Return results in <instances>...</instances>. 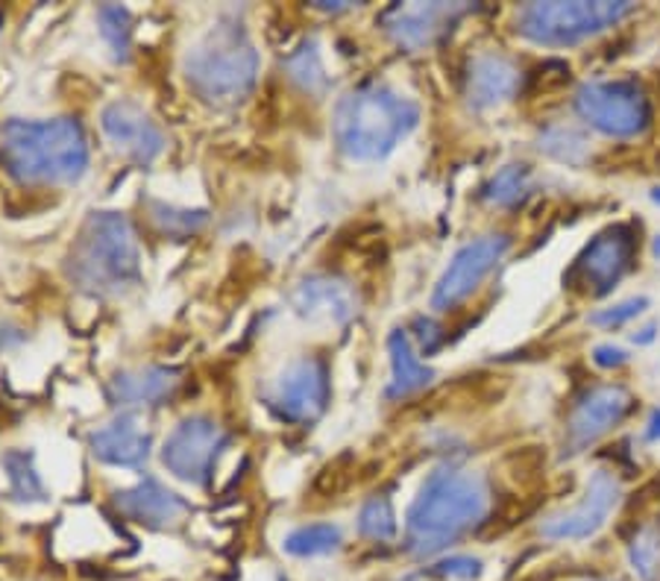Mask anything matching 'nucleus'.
<instances>
[{
  "instance_id": "f257e3e1",
  "label": "nucleus",
  "mask_w": 660,
  "mask_h": 581,
  "mask_svg": "<svg viewBox=\"0 0 660 581\" xmlns=\"http://www.w3.org/2000/svg\"><path fill=\"white\" fill-rule=\"evenodd\" d=\"M493 508L491 482L484 473L446 464L423 482L405 517V550L415 558H432L475 532Z\"/></svg>"
},
{
  "instance_id": "f03ea898",
  "label": "nucleus",
  "mask_w": 660,
  "mask_h": 581,
  "mask_svg": "<svg viewBox=\"0 0 660 581\" xmlns=\"http://www.w3.org/2000/svg\"><path fill=\"white\" fill-rule=\"evenodd\" d=\"M89 159V138L74 118H12L0 127V165L18 186H74Z\"/></svg>"
},
{
  "instance_id": "7ed1b4c3",
  "label": "nucleus",
  "mask_w": 660,
  "mask_h": 581,
  "mask_svg": "<svg viewBox=\"0 0 660 581\" xmlns=\"http://www.w3.org/2000/svg\"><path fill=\"white\" fill-rule=\"evenodd\" d=\"M420 124V106L384 83H367L338 100L332 136L350 162H382Z\"/></svg>"
},
{
  "instance_id": "20e7f679",
  "label": "nucleus",
  "mask_w": 660,
  "mask_h": 581,
  "mask_svg": "<svg viewBox=\"0 0 660 581\" xmlns=\"http://www.w3.org/2000/svg\"><path fill=\"white\" fill-rule=\"evenodd\" d=\"M68 279L91 296H124L141 282V250L136 229L120 212H94L74 238Z\"/></svg>"
},
{
  "instance_id": "39448f33",
  "label": "nucleus",
  "mask_w": 660,
  "mask_h": 581,
  "mask_svg": "<svg viewBox=\"0 0 660 581\" xmlns=\"http://www.w3.org/2000/svg\"><path fill=\"white\" fill-rule=\"evenodd\" d=\"M258 50L238 21H224L188 50V89L212 106H232L253 91Z\"/></svg>"
},
{
  "instance_id": "423d86ee",
  "label": "nucleus",
  "mask_w": 660,
  "mask_h": 581,
  "mask_svg": "<svg viewBox=\"0 0 660 581\" xmlns=\"http://www.w3.org/2000/svg\"><path fill=\"white\" fill-rule=\"evenodd\" d=\"M631 12H634V3L629 0L529 3L517 12V33L541 48H575V45L617 27Z\"/></svg>"
},
{
  "instance_id": "0eeeda50",
  "label": "nucleus",
  "mask_w": 660,
  "mask_h": 581,
  "mask_svg": "<svg viewBox=\"0 0 660 581\" xmlns=\"http://www.w3.org/2000/svg\"><path fill=\"white\" fill-rule=\"evenodd\" d=\"M579 118L608 138H637L651 124V103L634 79H596L575 91Z\"/></svg>"
},
{
  "instance_id": "6e6552de",
  "label": "nucleus",
  "mask_w": 660,
  "mask_h": 581,
  "mask_svg": "<svg viewBox=\"0 0 660 581\" xmlns=\"http://www.w3.org/2000/svg\"><path fill=\"white\" fill-rule=\"evenodd\" d=\"M229 432L206 414H191L174 426L162 444V464L174 479L186 484H208L215 476L217 458L227 450Z\"/></svg>"
},
{
  "instance_id": "1a4fd4ad",
  "label": "nucleus",
  "mask_w": 660,
  "mask_h": 581,
  "mask_svg": "<svg viewBox=\"0 0 660 581\" xmlns=\"http://www.w3.org/2000/svg\"><path fill=\"white\" fill-rule=\"evenodd\" d=\"M637 236H640V229L631 220L601 229L599 236L591 238V244L584 247L582 256L575 258L570 282L584 286V291L593 296L611 294L622 282V276L637 262V247H640Z\"/></svg>"
},
{
  "instance_id": "9d476101",
  "label": "nucleus",
  "mask_w": 660,
  "mask_h": 581,
  "mask_svg": "<svg viewBox=\"0 0 660 581\" xmlns=\"http://www.w3.org/2000/svg\"><path fill=\"white\" fill-rule=\"evenodd\" d=\"M329 367L320 358H296L274 379L267 391V408L277 414V420L294 426L315 424L329 405Z\"/></svg>"
},
{
  "instance_id": "9b49d317",
  "label": "nucleus",
  "mask_w": 660,
  "mask_h": 581,
  "mask_svg": "<svg viewBox=\"0 0 660 581\" xmlns=\"http://www.w3.org/2000/svg\"><path fill=\"white\" fill-rule=\"evenodd\" d=\"M508 250H511V238L505 236V232H493V236L467 241V244L455 253L453 262L446 265V270L441 274V279H437V286H434V312H449V308L461 306L464 300L482 286L484 276L491 274L493 267L508 256Z\"/></svg>"
},
{
  "instance_id": "f8f14e48",
  "label": "nucleus",
  "mask_w": 660,
  "mask_h": 581,
  "mask_svg": "<svg viewBox=\"0 0 660 581\" xmlns=\"http://www.w3.org/2000/svg\"><path fill=\"white\" fill-rule=\"evenodd\" d=\"M620 500L622 488L617 482V476H611L608 470H596L587 479L582 500L572 505V508H563V511L546 517L541 522V534L546 541L558 543L587 541V538L599 532L605 522L611 520V514L617 511Z\"/></svg>"
},
{
  "instance_id": "ddd939ff",
  "label": "nucleus",
  "mask_w": 660,
  "mask_h": 581,
  "mask_svg": "<svg viewBox=\"0 0 660 581\" xmlns=\"http://www.w3.org/2000/svg\"><path fill=\"white\" fill-rule=\"evenodd\" d=\"M100 129L112 148L118 150L120 156L136 162V165H150L156 162L168 141L165 132L158 127L156 121L150 118V112L136 100H112L109 106L100 112Z\"/></svg>"
},
{
  "instance_id": "4468645a",
  "label": "nucleus",
  "mask_w": 660,
  "mask_h": 581,
  "mask_svg": "<svg viewBox=\"0 0 660 581\" xmlns=\"http://www.w3.org/2000/svg\"><path fill=\"white\" fill-rule=\"evenodd\" d=\"M634 408V396L622 384H596L587 388L567 420V444L572 453H582L584 446L596 444L599 438L617 429Z\"/></svg>"
},
{
  "instance_id": "2eb2a0df",
  "label": "nucleus",
  "mask_w": 660,
  "mask_h": 581,
  "mask_svg": "<svg viewBox=\"0 0 660 581\" xmlns=\"http://www.w3.org/2000/svg\"><path fill=\"white\" fill-rule=\"evenodd\" d=\"M470 7L461 3H396L384 10L382 27L405 50H423L437 41L446 27H453Z\"/></svg>"
},
{
  "instance_id": "dca6fc26",
  "label": "nucleus",
  "mask_w": 660,
  "mask_h": 581,
  "mask_svg": "<svg viewBox=\"0 0 660 581\" xmlns=\"http://www.w3.org/2000/svg\"><path fill=\"white\" fill-rule=\"evenodd\" d=\"M520 83L522 74L520 68H517V62L508 60L505 53L487 50V53L473 56L470 65H467V74H464V98H467V103H470L475 112H487V109L503 106V103L517 98Z\"/></svg>"
},
{
  "instance_id": "f3484780",
  "label": "nucleus",
  "mask_w": 660,
  "mask_h": 581,
  "mask_svg": "<svg viewBox=\"0 0 660 581\" xmlns=\"http://www.w3.org/2000/svg\"><path fill=\"white\" fill-rule=\"evenodd\" d=\"M288 303L296 315L306 320H326V324H346L358 312V294L341 276L317 274L294 286Z\"/></svg>"
},
{
  "instance_id": "a211bd4d",
  "label": "nucleus",
  "mask_w": 660,
  "mask_h": 581,
  "mask_svg": "<svg viewBox=\"0 0 660 581\" xmlns=\"http://www.w3.org/2000/svg\"><path fill=\"white\" fill-rule=\"evenodd\" d=\"M115 505L127 520L148 526V529H158V532L177 529L188 514L186 500L170 488H165L158 479H153V476L141 479L139 484H132L127 491H120L115 496Z\"/></svg>"
},
{
  "instance_id": "6ab92c4d",
  "label": "nucleus",
  "mask_w": 660,
  "mask_h": 581,
  "mask_svg": "<svg viewBox=\"0 0 660 581\" xmlns=\"http://www.w3.org/2000/svg\"><path fill=\"white\" fill-rule=\"evenodd\" d=\"M153 438L132 414H120L112 424L91 434V453L94 458L109 467H124L136 470L148 462Z\"/></svg>"
},
{
  "instance_id": "aec40b11",
  "label": "nucleus",
  "mask_w": 660,
  "mask_h": 581,
  "mask_svg": "<svg viewBox=\"0 0 660 581\" xmlns=\"http://www.w3.org/2000/svg\"><path fill=\"white\" fill-rule=\"evenodd\" d=\"M179 374L168 367H136V370H120L109 379L106 396L109 403L118 408H148L162 405L165 400L177 394Z\"/></svg>"
},
{
  "instance_id": "412c9836",
  "label": "nucleus",
  "mask_w": 660,
  "mask_h": 581,
  "mask_svg": "<svg viewBox=\"0 0 660 581\" xmlns=\"http://www.w3.org/2000/svg\"><path fill=\"white\" fill-rule=\"evenodd\" d=\"M388 355H391V382H388V396L391 400H403L417 391H423L432 382V367H426L417 355L411 336L405 329H394L388 336Z\"/></svg>"
},
{
  "instance_id": "4be33fe9",
  "label": "nucleus",
  "mask_w": 660,
  "mask_h": 581,
  "mask_svg": "<svg viewBox=\"0 0 660 581\" xmlns=\"http://www.w3.org/2000/svg\"><path fill=\"white\" fill-rule=\"evenodd\" d=\"M532 194V170L529 165H505L503 170H496L487 186L482 188V198L491 203V206H520L522 200Z\"/></svg>"
},
{
  "instance_id": "5701e85b",
  "label": "nucleus",
  "mask_w": 660,
  "mask_h": 581,
  "mask_svg": "<svg viewBox=\"0 0 660 581\" xmlns=\"http://www.w3.org/2000/svg\"><path fill=\"white\" fill-rule=\"evenodd\" d=\"M341 546V529L332 522H308L288 534L282 550L294 558H317V555H329Z\"/></svg>"
},
{
  "instance_id": "b1692460",
  "label": "nucleus",
  "mask_w": 660,
  "mask_h": 581,
  "mask_svg": "<svg viewBox=\"0 0 660 581\" xmlns=\"http://www.w3.org/2000/svg\"><path fill=\"white\" fill-rule=\"evenodd\" d=\"M399 532L396 511L388 496H370L358 511V534L373 543H391Z\"/></svg>"
},
{
  "instance_id": "393cba45",
  "label": "nucleus",
  "mask_w": 660,
  "mask_h": 581,
  "mask_svg": "<svg viewBox=\"0 0 660 581\" xmlns=\"http://www.w3.org/2000/svg\"><path fill=\"white\" fill-rule=\"evenodd\" d=\"M3 467H7V476H10L12 496L18 503H41L45 500V484H41V476L36 473L30 453H21V450L7 453Z\"/></svg>"
},
{
  "instance_id": "a878e982",
  "label": "nucleus",
  "mask_w": 660,
  "mask_h": 581,
  "mask_svg": "<svg viewBox=\"0 0 660 581\" xmlns=\"http://www.w3.org/2000/svg\"><path fill=\"white\" fill-rule=\"evenodd\" d=\"M537 141H541V144H537L541 153L558 159L563 165H582L584 156H587V138H584L579 129L563 127V124L546 127Z\"/></svg>"
},
{
  "instance_id": "bb28decb",
  "label": "nucleus",
  "mask_w": 660,
  "mask_h": 581,
  "mask_svg": "<svg viewBox=\"0 0 660 581\" xmlns=\"http://www.w3.org/2000/svg\"><path fill=\"white\" fill-rule=\"evenodd\" d=\"M285 68H288V77L294 79L296 86L303 91H308V94H320V91L326 89V83H329V77H326L323 71V62H320V53H317V48L312 41H306L303 48H296L294 53L288 56Z\"/></svg>"
},
{
  "instance_id": "cd10ccee",
  "label": "nucleus",
  "mask_w": 660,
  "mask_h": 581,
  "mask_svg": "<svg viewBox=\"0 0 660 581\" xmlns=\"http://www.w3.org/2000/svg\"><path fill=\"white\" fill-rule=\"evenodd\" d=\"M150 220L156 224L158 232L165 236H194L200 229L206 227V212H198V209H174L165 206V203H150Z\"/></svg>"
},
{
  "instance_id": "c85d7f7f",
  "label": "nucleus",
  "mask_w": 660,
  "mask_h": 581,
  "mask_svg": "<svg viewBox=\"0 0 660 581\" xmlns=\"http://www.w3.org/2000/svg\"><path fill=\"white\" fill-rule=\"evenodd\" d=\"M100 21V36L106 39L112 56L118 62L129 60V36H132V27H129V12L124 7H100L98 10Z\"/></svg>"
},
{
  "instance_id": "c756f323",
  "label": "nucleus",
  "mask_w": 660,
  "mask_h": 581,
  "mask_svg": "<svg viewBox=\"0 0 660 581\" xmlns=\"http://www.w3.org/2000/svg\"><path fill=\"white\" fill-rule=\"evenodd\" d=\"M629 561L640 581L660 579V529H643L629 543Z\"/></svg>"
},
{
  "instance_id": "7c9ffc66",
  "label": "nucleus",
  "mask_w": 660,
  "mask_h": 581,
  "mask_svg": "<svg viewBox=\"0 0 660 581\" xmlns=\"http://www.w3.org/2000/svg\"><path fill=\"white\" fill-rule=\"evenodd\" d=\"M646 308H649V296H631L617 306L599 308L596 315H591V324L601 326V329H620V326L631 324L634 317H640Z\"/></svg>"
},
{
  "instance_id": "2f4dec72",
  "label": "nucleus",
  "mask_w": 660,
  "mask_h": 581,
  "mask_svg": "<svg viewBox=\"0 0 660 581\" xmlns=\"http://www.w3.org/2000/svg\"><path fill=\"white\" fill-rule=\"evenodd\" d=\"M432 576L437 579H458V581H473L482 576V561L473 555H446L441 561L432 564Z\"/></svg>"
},
{
  "instance_id": "473e14b6",
  "label": "nucleus",
  "mask_w": 660,
  "mask_h": 581,
  "mask_svg": "<svg viewBox=\"0 0 660 581\" xmlns=\"http://www.w3.org/2000/svg\"><path fill=\"white\" fill-rule=\"evenodd\" d=\"M631 355L622 350V346H613V344H599L596 350H593V362L599 367H605V370H613V367H622L629 365Z\"/></svg>"
},
{
  "instance_id": "72a5a7b5",
  "label": "nucleus",
  "mask_w": 660,
  "mask_h": 581,
  "mask_svg": "<svg viewBox=\"0 0 660 581\" xmlns=\"http://www.w3.org/2000/svg\"><path fill=\"white\" fill-rule=\"evenodd\" d=\"M415 326L420 329V346H423V353H434V350L441 346V341H444L441 326L429 320V317H417Z\"/></svg>"
},
{
  "instance_id": "f704fd0d",
  "label": "nucleus",
  "mask_w": 660,
  "mask_h": 581,
  "mask_svg": "<svg viewBox=\"0 0 660 581\" xmlns=\"http://www.w3.org/2000/svg\"><path fill=\"white\" fill-rule=\"evenodd\" d=\"M12 341H15V329H12V326L7 324L3 317H0V353H3L7 346H10Z\"/></svg>"
},
{
  "instance_id": "c9c22d12",
  "label": "nucleus",
  "mask_w": 660,
  "mask_h": 581,
  "mask_svg": "<svg viewBox=\"0 0 660 581\" xmlns=\"http://www.w3.org/2000/svg\"><path fill=\"white\" fill-rule=\"evenodd\" d=\"M646 438H649V441H660V408L651 412L649 426H646Z\"/></svg>"
},
{
  "instance_id": "e433bc0d",
  "label": "nucleus",
  "mask_w": 660,
  "mask_h": 581,
  "mask_svg": "<svg viewBox=\"0 0 660 581\" xmlns=\"http://www.w3.org/2000/svg\"><path fill=\"white\" fill-rule=\"evenodd\" d=\"M655 329H658V326H646V329H640V336H634V341H637V344H651V341H655Z\"/></svg>"
},
{
  "instance_id": "4c0bfd02",
  "label": "nucleus",
  "mask_w": 660,
  "mask_h": 581,
  "mask_svg": "<svg viewBox=\"0 0 660 581\" xmlns=\"http://www.w3.org/2000/svg\"><path fill=\"white\" fill-rule=\"evenodd\" d=\"M651 200H655V203H658V206H660V186L655 188V191H651Z\"/></svg>"
},
{
  "instance_id": "58836bf2",
  "label": "nucleus",
  "mask_w": 660,
  "mask_h": 581,
  "mask_svg": "<svg viewBox=\"0 0 660 581\" xmlns=\"http://www.w3.org/2000/svg\"><path fill=\"white\" fill-rule=\"evenodd\" d=\"M651 250H655V256L660 258V236H658V241H655V247H651Z\"/></svg>"
},
{
  "instance_id": "ea45409f",
  "label": "nucleus",
  "mask_w": 660,
  "mask_h": 581,
  "mask_svg": "<svg viewBox=\"0 0 660 581\" xmlns=\"http://www.w3.org/2000/svg\"><path fill=\"white\" fill-rule=\"evenodd\" d=\"M579 581H611V579H579Z\"/></svg>"
}]
</instances>
